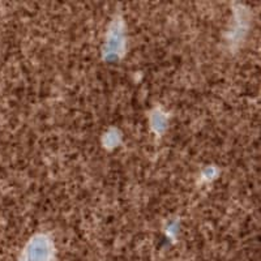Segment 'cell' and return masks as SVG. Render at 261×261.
I'll use <instances>...</instances> for the list:
<instances>
[{"label":"cell","instance_id":"1","mask_svg":"<svg viewBox=\"0 0 261 261\" xmlns=\"http://www.w3.org/2000/svg\"><path fill=\"white\" fill-rule=\"evenodd\" d=\"M54 247L47 238L41 235L32 239L25 248L21 261H53Z\"/></svg>","mask_w":261,"mask_h":261}]
</instances>
